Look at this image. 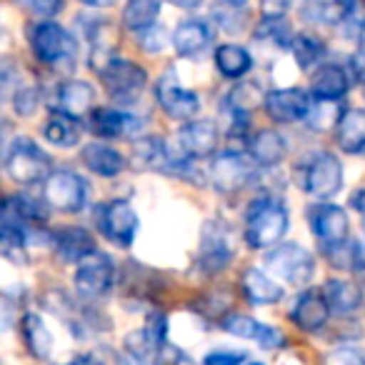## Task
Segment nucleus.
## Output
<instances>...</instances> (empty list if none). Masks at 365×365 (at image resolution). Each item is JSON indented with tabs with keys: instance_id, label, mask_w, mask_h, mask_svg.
Segmentation results:
<instances>
[{
	"instance_id": "obj_1",
	"label": "nucleus",
	"mask_w": 365,
	"mask_h": 365,
	"mask_svg": "<svg viewBox=\"0 0 365 365\" xmlns=\"http://www.w3.org/2000/svg\"><path fill=\"white\" fill-rule=\"evenodd\" d=\"M288 208L283 200L273 198V195H260V198L250 200L245 208L243 218V238L250 250H268L283 243L285 233H288Z\"/></svg>"
},
{
	"instance_id": "obj_2",
	"label": "nucleus",
	"mask_w": 365,
	"mask_h": 365,
	"mask_svg": "<svg viewBox=\"0 0 365 365\" xmlns=\"http://www.w3.org/2000/svg\"><path fill=\"white\" fill-rule=\"evenodd\" d=\"M28 46L36 61L48 68L71 66L76 58V38L51 18H41L28 28Z\"/></svg>"
},
{
	"instance_id": "obj_3",
	"label": "nucleus",
	"mask_w": 365,
	"mask_h": 365,
	"mask_svg": "<svg viewBox=\"0 0 365 365\" xmlns=\"http://www.w3.org/2000/svg\"><path fill=\"white\" fill-rule=\"evenodd\" d=\"M3 165L13 182L18 185H36L48 178L53 170L51 155L38 145L36 140L26 135H18L13 143L6 145V155H3Z\"/></svg>"
},
{
	"instance_id": "obj_4",
	"label": "nucleus",
	"mask_w": 365,
	"mask_h": 365,
	"mask_svg": "<svg viewBox=\"0 0 365 365\" xmlns=\"http://www.w3.org/2000/svg\"><path fill=\"white\" fill-rule=\"evenodd\" d=\"M298 165V182L310 198L328 200L343 185V165H340L335 153L318 150Z\"/></svg>"
},
{
	"instance_id": "obj_5",
	"label": "nucleus",
	"mask_w": 365,
	"mask_h": 365,
	"mask_svg": "<svg viewBox=\"0 0 365 365\" xmlns=\"http://www.w3.org/2000/svg\"><path fill=\"white\" fill-rule=\"evenodd\" d=\"M88 200V182L71 168L51 170L43 180V203L58 213H81Z\"/></svg>"
},
{
	"instance_id": "obj_6",
	"label": "nucleus",
	"mask_w": 365,
	"mask_h": 365,
	"mask_svg": "<svg viewBox=\"0 0 365 365\" xmlns=\"http://www.w3.org/2000/svg\"><path fill=\"white\" fill-rule=\"evenodd\" d=\"M98 76H101V83L108 96L115 103H120V106L135 101V98L145 91V83H148L145 68H140L138 63L125 61V58H118V56H113L110 61L98 71Z\"/></svg>"
},
{
	"instance_id": "obj_7",
	"label": "nucleus",
	"mask_w": 365,
	"mask_h": 365,
	"mask_svg": "<svg viewBox=\"0 0 365 365\" xmlns=\"http://www.w3.org/2000/svg\"><path fill=\"white\" fill-rule=\"evenodd\" d=\"M265 268L288 285H308L315 273V258L298 243H278L265 255Z\"/></svg>"
},
{
	"instance_id": "obj_8",
	"label": "nucleus",
	"mask_w": 365,
	"mask_h": 365,
	"mask_svg": "<svg viewBox=\"0 0 365 365\" xmlns=\"http://www.w3.org/2000/svg\"><path fill=\"white\" fill-rule=\"evenodd\" d=\"M96 225L106 240L118 248H130L135 243L140 218L128 200H108L96 208Z\"/></svg>"
},
{
	"instance_id": "obj_9",
	"label": "nucleus",
	"mask_w": 365,
	"mask_h": 365,
	"mask_svg": "<svg viewBox=\"0 0 365 365\" xmlns=\"http://www.w3.org/2000/svg\"><path fill=\"white\" fill-rule=\"evenodd\" d=\"M258 168L260 165L250 158V153L243 155V153H238V150H225L213 158L208 178L218 193L233 195V193H238V190H243L245 185H250V180L255 178Z\"/></svg>"
},
{
	"instance_id": "obj_10",
	"label": "nucleus",
	"mask_w": 365,
	"mask_h": 365,
	"mask_svg": "<svg viewBox=\"0 0 365 365\" xmlns=\"http://www.w3.org/2000/svg\"><path fill=\"white\" fill-rule=\"evenodd\" d=\"M155 101H158V106L163 108V113L178 123L193 120L200 113L198 93L182 88L180 78H178V73L173 71V68H168L155 81Z\"/></svg>"
},
{
	"instance_id": "obj_11",
	"label": "nucleus",
	"mask_w": 365,
	"mask_h": 365,
	"mask_svg": "<svg viewBox=\"0 0 365 365\" xmlns=\"http://www.w3.org/2000/svg\"><path fill=\"white\" fill-rule=\"evenodd\" d=\"M113 280H115V263H113L110 255L101 253V250L88 253L78 263L76 275H73L78 295L86 300H98L108 295L113 288Z\"/></svg>"
},
{
	"instance_id": "obj_12",
	"label": "nucleus",
	"mask_w": 365,
	"mask_h": 365,
	"mask_svg": "<svg viewBox=\"0 0 365 365\" xmlns=\"http://www.w3.org/2000/svg\"><path fill=\"white\" fill-rule=\"evenodd\" d=\"M263 110L278 125H293V123L308 120L313 103L308 93L300 88H278V91L265 93Z\"/></svg>"
},
{
	"instance_id": "obj_13",
	"label": "nucleus",
	"mask_w": 365,
	"mask_h": 365,
	"mask_svg": "<svg viewBox=\"0 0 365 365\" xmlns=\"http://www.w3.org/2000/svg\"><path fill=\"white\" fill-rule=\"evenodd\" d=\"M88 130L106 140H128L140 135L143 120L123 108H93L88 113Z\"/></svg>"
},
{
	"instance_id": "obj_14",
	"label": "nucleus",
	"mask_w": 365,
	"mask_h": 365,
	"mask_svg": "<svg viewBox=\"0 0 365 365\" xmlns=\"http://www.w3.org/2000/svg\"><path fill=\"white\" fill-rule=\"evenodd\" d=\"M308 223H310V230L313 235L318 238V243L323 245H335L340 240L348 238V230H350V223H348V215L340 205H333V203H325V200H318L315 205H310L308 210Z\"/></svg>"
},
{
	"instance_id": "obj_15",
	"label": "nucleus",
	"mask_w": 365,
	"mask_h": 365,
	"mask_svg": "<svg viewBox=\"0 0 365 365\" xmlns=\"http://www.w3.org/2000/svg\"><path fill=\"white\" fill-rule=\"evenodd\" d=\"M218 125L213 120H185L178 130V150L182 155L200 160V158H210L218 148Z\"/></svg>"
},
{
	"instance_id": "obj_16",
	"label": "nucleus",
	"mask_w": 365,
	"mask_h": 365,
	"mask_svg": "<svg viewBox=\"0 0 365 365\" xmlns=\"http://www.w3.org/2000/svg\"><path fill=\"white\" fill-rule=\"evenodd\" d=\"M220 330H225L228 335H235V338L243 340H255L260 348L273 350L283 345V333L275 330L273 325H265L260 320L250 318L245 313H228L220 318Z\"/></svg>"
},
{
	"instance_id": "obj_17",
	"label": "nucleus",
	"mask_w": 365,
	"mask_h": 365,
	"mask_svg": "<svg viewBox=\"0 0 365 365\" xmlns=\"http://www.w3.org/2000/svg\"><path fill=\"white\" fill-rule=\"evenodd\" d=\"M96 103V88L86 81H63L51 96V110L68 113V115L86 118Z\"/></svg>"
},
{
	"instance_id": "obj_18",
	"label": "nucleus",
	"mask_w": 365,
	"mask_h": 365,
	"mask_svg": "<svg viewBox=\"0 0 365 365\" xmlns=\"http://www.w3.org/2000/svg\"><path fill=\"white\" fill-rule=\"evenodd\" d=\"M330 313H333V310H330L323 290L308 288L295 298L293 310H290V320H293L300 330H305V333H318V330L325 328Z\"/></svg>"
},
{
	"instance_id": "obj_19",
	"label": "nucleus",
	"mask_w": 365,
	"mask_h": 365,
	"mask_svg": "<svg viewBox=\"0 0 365 365\" xmlns=\"http://www.w3.org/2000/svg\"><path fill=\"white\" fill-rule=\"evenodd\" d=\"M240 288H243L245 298L250 300L253 305H273V303H280L285 295L283 285L278 283L270 270H263V268H250L243 270L240 275Z\"/></svg>"
},
{
	"instance_id": "obj_20",
	"label": "nucleus",
	"mask_w": 365,
	"mask_h": 365,
	"mask_svg": "<svg viewBox=\"0 0 365 365\" xmlns=\"http://www.w3.org/2000/svg\"><path fill=\"white\" fill-rule=\"evenodd\" d=\"M348 91H350V76L338 63H320L318 71L310 78V93L315 96V101L335 103L348 96Z\"/></svg>"
},
{
	"instance_id": "obj_21",
	"label": "nucleus",
	"mask_w": 365,
	"mask_h": 365,
	"mask_svg": "<svg viewBox=\"0 0 365 365\" xmlns=\"http://www.w3.org/2000/svg\"><path fill=\"white\" fill-rule=\"evenodd\" d=\"M173 48L180 58H195L205 53L213 43V31L200 18H188L173 31Z\"/></svg>"
},
{
	"instance_id": "obj_22",
	"label": "nucleus",
	"mask_w": 365,
	"mask_h": 365,
	"mask_svg": "<svg viewBox=\"0 0 365 365\" xmlns=\"http://www.w3.org/2000/svg\"><path fill=\"white\" fill-rule=\"evenodd\" d=\"M81 163L101 178H115L128 168V158L106 143H88L81 150Z\"/></svg>"
},
{
	"instance_id": "obj_23",
	"label": "nucleus",
	"mask_w": 365,
	"mask_h": 365,
	"mask_svg": "<svg viewBox=\"0 0 365 365\" xmlns=\"http://www.w3.org/2000/svg\"><path fill=\"white\" fill-rule=\"evenodd\" d=\"M248 153L260 168H275L288 155V140L273 128H263L248 138Z\"/></svg>"
},
{
	"instance_id": "obj_24",
	"label": "nucleus",
	"mask_w": 365,
	"mask_h": 365,
	"mask_svg": "<svg viewBox=\"0 0 365 365\" xmlns=\"http://www.w3.org/2000/svg\"><path fill=\"white\" fill-rule=\"evenodd\" d=\"M223 225V223H220ZM215 223H208L203 230V238H200V263L210 273H218L233 258V248H230V240L225 228H220Z\"/></svg>"
},
{
	"instance_id": "obj_25",
	"label": "nucleus",
	"mask_w": 365,
	"mask_h": 365,
	"mask_svg": "<svg viewBox=\"0 0 365 365\" xmlns=\"http://www.w3.org/2000/svg\"><path fill=\"white\" fill-rule=\"evenodd\" d=\"M53 245H56L58 258L68 265H78L88 253L98 250L96 238H93L86 228H81V225H68V228H61L56 235H53Z\"/></svg>"
},
{
	"instance_id": "obj_26",
	"label": "nucleus",
	"mask_w": 365,
	"mask_h": 365,
	"mask_svg": "<svg viewBox=\"0 0 365 365\" xmlns=\"http://www.w3.org/2000/svg\"><path fill=\"white\" fill-rule=\"evenodd\" d=\"M335 140L340 150L348 155H363L365 153V110L348 108L335 120Z\"/></svg>"
},
{
	"instance_id": "obj_27",
	"label": "nucleus",
	"mask_w": 365,
	"mask_h": 365,
	"mask_svg": "<svg viewBox=\"0 0 365 365\" xmlns=\"http://www.w3.org/2000/svg\"><path fill=\"white\" fill-rule=\"evenodd\" d=\"M323 295L335 315H353L363 305V290H360V285L345 278H330L323 285Z\"/></svg>"
},
{
	"instance_id": "obj_28",
	"label": "nucleus",
	"mask_w": 365,
	"mask_h": 365,
	"mask_svg": "<svg viewBox=\"0 0 365 365\" xmlns=\"http://www.w3.org/2000/svg\"><path fill=\"white\" fill-rule=\"evenodd\" d=\"M81 135H83L81 118L68 115V113L53 110V115L48 118L46 125H43V138L58 148L78 145V143H81Z\"/></svg>"
},
{
	"instance_id": "obj_29",
	"label": "nucleus",
	"mask_w": 365,
	"mask_h": 365,
	"mask_svg": "<svg viewBox=\"0 0 365 365\" xmlns=\"http://www.w3.org/2000/svg\"><path fill=\"white\" fill-rule=\"evenodd\" d=\"M21 333H23V343H26L28 353L38 360L51 358L53 350V335L48 330V325L43 323V318L38 313H26L21 320Z\"/></svg>"
},
{
	"instance_id": "obj_30",
	"label": "nucleus",
	"mask_w": 365,
	"mask_h": 365,
	"mask_svg": "<svg viewBox=\"0 0 365 365\" xmlns=\"http://www.w3.org/2000/svg\"><path fill=\"white\" fill-rule=\"evenodd\" d=\"M215 68L228 81H240L253 68V58H250V53L243 46L223 43V46L215 48Z\"/></svg>"
},
{
	"instance_id": "obj_31",
	"label": "nucleus",
	"mask_w": 365,
	"mask_h": 365,
	"mask_svg": "<svg viewBox=\"0 0 365 365\" xmlns=\"http://www.w3.org/2000/svg\"><path fill=\"white\" fill-rule=\"evenodd\" d=\"M163 0H125L123 8V28L130 33H140L155 26L160 18Z\"/></svg>"
},
{
	"instance_id": "obj_32",
	"label": "nucleus",
	"mask_w": 365,
	"mask_h": 365,
	"mask_svg": "<svg viewBox=\"0 0 365 365\" xmlns=\"http://www.w3.org/2000/svg\"><path fill=\"white\" fill-rule=\"evenodd\" d=\"M325 258L333 268L338 270H365V250L358 240H340L335 245H325Z\"/></svg>"
},
{
	"instance_id": "obj_33",
	"label": "nucleus",
	"mask_w": 365,
	"mask_h": 365,
	"mask_svg": "<svg viewBox=\"0 0 365 365\" xmlns=\"http://www.w3.org/2000/svg\"><path fill=\"white\" fill-rule=\"evenodd\" d=\"M248 6H245V0H218L213 6V21L218 23L220 31L230 33H243L245 26H248Z\"/></svg>"
},
{
	"instance_id": "obj_34",
	"label": "nucleus",
	"mask_w": 365,
	"mask_h": 365,
	"mask_svg": "<svg viewBox=\"0 0 365 365\" xmlns=\"http://www.w3.org/2000/svg\"><path fill=\"white\" fill-rule=\"evenodd\" d=\"M255 41L270 43L275 51H290L293 48V31H290L285 16H263V21L255 28Z\"/></svg>"
},
{
	"instance_id": "obj_35",
	"label": "nucleus",
	"mask_w": 365,
	"mask_h": 365,
	"mask_svg": "<svg viewBox=\"0 0 365 365\" xmlns=\"http://www.w3.org/2000/svg\"><path fill=\"white\" fill-rule=\"evenodd\" d=\"M338 31L348 41H363L365 36V0H338Z\"/></svg>"
},
{
	"instance_id": "obj_36",
	"label": "nucleus",
	"mask_w": 365,
	"mask_h": 365,
	"mask_svg": "<svg viewBox=\"0 0 365 365\" xmlns=\"http://www.w3.org/2000/svg\"><path fill=\"white\" fill-rule=\"evenodd\" d=\"M290 51H293V58L300 71H310V68H318L323 63L328 48H325V43L320 38L310 36V33H300V36H295Z\"/></svg>"
},
{
	"instance_id": "obj_37",
	"label": "nucleus",
	"mask_w": 365,
	"mask_h": 365,
	"mask_svg": "<svg viewBox=\"0 0 365 365\" xmlns=\"http://www.w3.org/2000/svg\"><path fill=\"white\" fill-rule=\"evenodd\" d=\"M300 21L308 26H338L340 8L330 0H303L298 8Z\"/></svg>"
},
{
	"instance_id": "obj_38",
	"label": "nucleus",
	"mask_w": 365,
	"mask_h": 365,
	"mask_svg": "<svg viewBox=\"0 0 365 365\" xmlns=\"http://www.w3.org/2000/svg\"><path fill=\"white\" fill-rule=\"evenodd\" d=\"M263 101H265V96L260 93L258 83H238V86L228 93V98H225V103L240 113L255 110L258 106H263Z\"/></svg>"
},
{
	"instance_id": "obj_39",
	"label": "nucleus",
	"mask_w": 365,
	"mask_h": 365,
	"mask_svg": "<svg viewBox=\"0 0 365 365\" xmlns=\"http://www.w3.org/2000/svg\"><path fill=\"white\" fill-rule=\"evenodd\" d=\"M123 345H125V353L130 355L133 360H150V358H158V353H160L158 345L150 340V335L145 333V328L128 333Z\"/></svg>"
},
{
	"instance_id": "obj_40",
	"label": "nucleus",
	"mask_w": 365,
	"mask_h": 365,
	"mask_svg": "<svg viewBox=\"0 0 365 365\" xmlns=\"http://www.w3.org/2000/svg\"><path fill=\"white\" fill-rule=\"evenodd\" d=\"M13 101V110H16V115L21 118H28L36 113L38 108V88L36 86H23L21 81L16 83V88H13V93H8Z\"/></svg>"
},
{
	"instance_id": "obj_41",
	"label": "nucleus",
	"mask_w": 365,
	"mask_h": 365,
	"mask_svg": "<svg viewBox=\"0 0 365 365\" xmlns=\"http://www.w3.org/2000/svg\"><path fill=\"white\" fill-rule=\"evenodd\" d=\"M165 38H168L165 28L155 23V26L138 33V48H143L145 53H160L165 48Z\"/></svg>"
},
{
	"instance_id": "obj_42",
	"label": "nucleus",
	"mask_w": 365,
	"mask_h": 365,
	"mask_svg": "<svg viewBox=\"0 0 365 365\" xmlns=\"http://www.w3.org/2000/svg\"><path fill=\"white\" fill-rule=\"evenodd\" d=\"M143 328H145V333L150 335V340L153 343L158 345V350H163V345L168 343V318L163 313H150L145 318V325H143Z\"/></svg>"
},
{
	"instance_id": "obj_43",
	"label": "nucleus",
	"mask_w": 365,
	"mask_h": 365,
	"mask_svg": "<svg viewBox=\"0 0 365 365\" xmlns=\"http://www.w3.org/2000/svg\"><path fill=\"white\" fill-rule=\"evenodd\" d=\"M18 3L38 18H53L63 11V0H18Z\"/></svg>"
},
{
	"instance_id": "obj_44",
	"label": "nucleus",
	"mask_w": 365,
	"mask_h": 365,
	"mask_svg": "<svg viewBox=\"0 0 365 365\" xmlns=\"http://www.w3.org/2000/svg\"><path fill=\"white\" fill-rule=\"evenodd\" d=\"M325 360H328V363H340V365H360V363H365V350H358V348H353V345H348V348L333 350Z\"/></svg>"
},
{
	"instance_id": "obj_45",
	"label": "nucleus",
	"mask_w": 365,
	"mask_h": 365,
	"mask_svg": "<svg viewBox=\"0 0 365 365\" xmlns=\"http://www.w3.org/2000/svg\"><path fill=\"white\" fill-rule=\"evenodd\" d=\"M243 360H248V353H233V350H215V353H208L205 355V363L208 365H238L243 363Z\"/></svg>"
},
{
	"instance_id": "obj_46",
	"label": "nucleus",
	"mask_w": 365,
	"mask_h": 365,
	"mask_svg": "<svg viewBox=\"0 0 365 365\" xmlns=\"http://www.w3.org/2000/svg\"><path fill=\"white\" fill-rule=\"evenodd\" d=\"M350 68H353L355 81L365 83V38L358 41V48H355L353 58H350Z\"/></svg>"
},
{
	"instance_id": "obj_47",
	"label": "nucleus",
	"mask_w": 365,
	"mask_h": 365,
	"mask_svg": "<svg viewBox=\"0 0 365 365\" xmlns=\"http://www.w3.org/2000/svg\"><path fill=\"white\" fill-rule=\"evenodd\" d=\"M263 6V16H285L290 0H260Z\"/></svg>"
},
{
	"instance_id": "obj_48",
	"label": "nucleus",
	"mask_w": 365,
	"mask_h": 365,
	"mask_svg": "<svg viewBox=\"0 0 365 365\" xmlns=\"http://www.w3.org/2000/svg\"><path fill=\"white\" fill-rule=\"evenodd\" d=\"M350 208L355 210V213H360L365 218V188H360V190H355L353 195H350Z\"/></svg>"
},
{
	"instance_id": "obj_49",
	"label": "nucleus",
	"mask_w": 365,
	"mask_h": 365,
	"mask_svg": "<svg viewBox=\"0 0 365 365\" xmlns=\"http://www.w3.org/2000/svg\"><path fill=\"white\" fill-rule=\"evenodd\" d=\"M168 3L175 8H182V11H193V8H198L203 0H168Z\"/></svg>"
},
{
	"instance_id": "obj_50",
	"label": "nucleus",
	"mask_w": 365,
	"mask_h": 365,
	"mask_svg": "<svg viewBox=\"0 0 365 365\" xmlns=\"http://www.w3.org/2000/svg\"><path fill=\"white\" fill-rule=\"evenodd\" d=\"M83 3L91 8H113V6H118L120 0H83Z\"/></svg>"
},
{
	"instance_id": "obj_51",
	"label": "nucleus",
	"mask_w": 365,
	"mask_h": 365,
	"mask_svg": "<svg viewBox=\"0 0 365 365\" xmlns=\"http://www.w3.org/2000/svg\"><path fill=\"white\" fill-rule=\"evenodd\" d=\"M363 233H365V218H363Z\"/></svg>"
}]
</instances>
